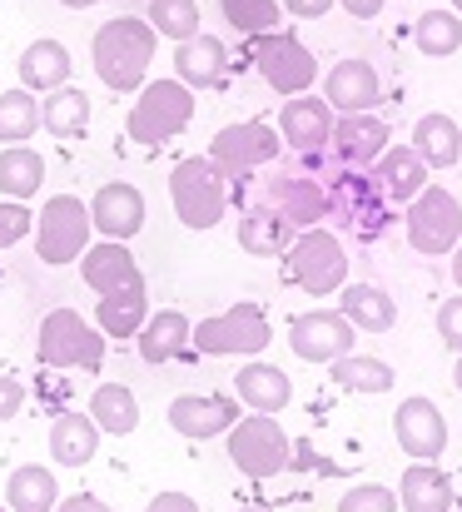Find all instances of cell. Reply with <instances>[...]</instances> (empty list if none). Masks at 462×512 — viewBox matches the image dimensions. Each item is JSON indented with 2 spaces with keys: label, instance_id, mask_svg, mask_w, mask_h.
<instances>
[{
  "label": "cell",
  "instance_id": "obj_25",
  "mask_svg": "<svg viewBox=\"0 0 462 512\" xmlns=\"http://www.w3.org/2000/svg\"><path fill=\"white\" fill-rule=\"evenodd\" d=\"M299 239V229L279 214V209H269L264 199L259 204H249L244 209V219H239V249H249V254H289V244Z\"/></svg>",
  "mask_w": 462,
  "mask_h": 512
},
{
  "label": "cell",
  "instance_id": "obj_2",
  "mask_svg": "<svg viewBox=\"0 0 462 512\" xmlns=\"http://www.w3.org/2000/svg\"><path fill=\"white\" fill-rule=\"evenodd\" d=\"M169 199H174V214L184 229H214L234 199V179L219 170L209 155H194V160H179L169 174Z\"/></svg>",
  "mask_w": 462,
  "mask_h": 512
},
{
  "label": "cell",
  "instance_id": "obj_17",
  "mask_svg": "<svg viewBox=\"0 0 462 512\" xmlns=\"http://www.w3.org/2000/svg\"><path fill=\"white\" fill-rule=\"evenodd\" d=\"M239 418H244V403L229 398V393H184V398L169 403V428L194 438V443L229 433Z\"/></svg>",
  "mask_w": 462,
  "mask_h": 512
},
{
  "label": "cell",
  "instance_id": "obj_6",
  "mask_svg": "<svg viewBox=\"0 0 462 512\" xmlns=\"http://www.w3.org/2000/svg\"><path fill=\"white\" fill-rule=\"evenodd\" d=\"M403 229H408V244L423 254V259H443L462 244V204L453 189L443 184H428L408 214H403Z\"/></svg>",
  "mask_w": 462,
  "mask_h": 512
},
{
  "label": "cell",
  "instance_id": "obj_42",
  "mask_svg": "<svg viewBox=\"0 0 462 512\" xmlns=\"http://www.w3.org/2000/svg\"><path fill=\"white\" fill-rule=\"evenodd\" d=\"M398 493L393 488H383V483H358V488H348L343 498H338V512H398Z\"/></svg>",
  "mask_w": 462,
  "mask_h": 512
},
{
  "label": "cell",
  "instance_id": "obj_16",
  "mask_svg": "<svg viewBox=\"0 0 462 512\" xmlns=\"http://www.w3.org/2000/svg\"><path fill=\"white\" fill-rule=\"evenodd\" d=\"M264 204L279 209L299 234L304 229H318L328 214H333V199H328V184L313 179V174H279L264 184Z\"/></svg>",
  "mask_w": 462,
  "mask_h": 512
},
{
  "label": "cell",
  "instance_id": "obj_30",
  "mask_svg": "<svg viewBox=\"0 0 462 512\" xmlns=\"http://www.w3.org/2000/svg\"><path fill=\"white\" fill-rule=\"evenodd\" d=\"M413 150L423 155V165L428 170H453L462 160V130L453 115H443V110H433V115H423L418 125H413Z\"/></svg>",
  "mask_w": 462,
  "mask_h": 512
},
{
  "label": "cell",
  "instance_id": "obj_24",
  "mask_svg": "<svg viewBox=\"0 0 462 512\" xmlns=\"http://www.w3.org/2000/svg\"><path fill=\"white\" fill-rule=\"evenodd\" d=\"M224 65H229V50L219 35H194L184 45H174V80H184L189 90H209L224 80Z\"/></svg>",
  "mask_w": 462,
  "mask_h": 512
},
{
  "label": "cell",
  "instance_id": "obj_20",
  "mask_svg": "<svg viewBox=\"0 0 462 512\" xmlns=\"http://www.w3.org/2000/svg\"><path fill=\"white\" fill-rule=\"evenodd\" d=\"M323 100L338 110V115H368L383 105V85H378V70L368 60H338L328 75H323Z\"/></svg>",
  "mask_w": 462,
  "mask_h": 512
},
{
  "label": "cell",
  "instance_id": "obj_14",
  "mask_svg": "<svg viewBox=\"0 0 462 512\" xmlns=\"http://www.w3.org/2000/svg\"><path fill=\"white\" fill-rule=\"evenodd\" d=\"M353 334H358V329L348 324L343 309H308V314H299V319L289 324L294 353H299L304 363H323V368L353 353Z\"/></svg>",
  "mask_w": 462,
  "mask_h": 512
},
{
  "label": "cell",
  "instance_id": "obj_10",
  "mask_svg": "<svg viewBox=\"0 0 462 512\" xmlns=\"http://www.w3.org/2000/svg\"><path fill=\"white\" fill-rule=\"evenodd\" d=\"M323 184H328L333 214H338L358 239H378V234L393 224V214H388V194L378 189V179H373V174L338 165V174H333V179H323Z\"/></svg>",
  "mask_w": 462,
  "mask_h": 512
},
{
  "label": "cell",
  "instance_id": "obj_37",
  "mask_svg": "<svg viewBox=\"0 0 462 512\" xmlns=\"http://www.w3.org/2000/svg\"><path fill=\"white\" fill-rule=\"evenodd\" d=\"M413 45L428 60H448L462 50V15L458 10H423L413 25Z\"/></svg>",
  "mask_w": 462,
  "mask_h": 512
},
{
  "label": "cell",
  "instance_id": "obj_54",
  "mask_svg": "<svg viewBox=\"0 0 462 512\" xmlns=\"http://www.w3.org/2000/svg\"><path fill=\"white\" fill-rule=\"evenodd\" d=\"M453 10H458V15H462V0H453Z\"/></svg>",
  "mask_w": 462,
  "mask_h": 512
},
{
  "label": "cell",
  "instance_id": "obj_26",
  "mask_svg": "<svg viewBox=\"0 0 462 512\" xmlns=\"http://www.w3.org/2000/svg\"><path fill=\"white\" fill-rule=\"evenodd\" d=\"M373 179H378V189H383L388 199L413 204V199L428 189V165H423V155H418L413 145H393V150L373 165Z\"/></svg>",
  "mask_w": 462,
  "mask_h": 512
},
{
  "label": "cell",
  "instance_id": "obj_34",
  "mask_svg": "<svg viewBox=\"0 0 462 512\" xmlns=\"http://www.w3.org/2000/svg\"><path fill=\"white\" fill-rule=\"evenodd\" d=\"M40 184H45V155L40 150H30V145H5L0 150V194L5 199H30V194H40Z\"/></svg>",
  "mask_w": 462,
  "mask_h": 512
},
{
  "label": "cell",
  "instance_id": "obj_32",
  "mask_svg": "<svg viewBox=\"0 0 462 512\" xmlns=\"http://www.w3.org/2000/svg\"><path fill=\"white\" fill-rule=\"evenodd\" d=\"M5 508L10 512H55L60 508V488H55V473L40 468V463H25L5 478Z\"/></svg>",
  "mask_w": 462,
  "mask_h": 512
},
{
  "label": "cell",
  "instance_id": "obj_28",
  "mask_svg": "<svg viewBox=\"0 0 462 512\" xmlns=\"http://www.w3.org/2000/svg\"><path fill=\"white\" fill-rule=\"evenodd\" d=\"M338 294H343L338 309L348 314V324H353L358 334H388V329L398 324V304H393V294H383L378 284H343Z\"/></svg>",
  "mask_w": 462,
  "mask_h": 512
},
{
  "label": "cell",
  "instance_id": "obj_18",
  "mask_svg": "<svg viewBox=\"0 0 462 512\" xmlns=\"http://www.w3.org/2000/svg\"><path fill=\"white\" fill-rule=\"evenodd\" d=\"M338 110L328 105V100H313V95H289L284 100V110H279V135H284V145L289 150H299V155H323L328 145H333V120Z\"/></svg>",
  "mask_w": 462,
  "mask_h": 512
},
{
  "label": "cell",
  "instance_id": "obj_21",
  "mask_svg": "<svg viewBox=\"0 0 462 512\" xmlns=\"http://www.w3.org/2000/svg\"><path fill=\"white\" fill-rule=\"evenodd\" d=\"M90 219H95V229L105 234V239H135L140 229H145V194L135 189V184H125V179H110V184H100L95 189V199H90Z\"/></svg>",
  "mask_w": 462,
  "mask_h": 512
},
{
  "label": "cell",
  "instance_id": "obj_35",
  "mask_svg": "<svg viewBox=\"0 0 462 512\" xmlns=\"http://www.w3.org/2000/svg\"><path fill=\"white\" fill-rule=\"evenodd\" d=\"M90 418H95L100 433L125 438V433L140 428V403H135V393H130L125 383H100L95 398H90Z\"/></svg>",
  "mask_w": 462,
  "mask_h": 512
},
{
  "label": "cell",
  "instance_id": "obj_4",
  "mask_svg": "<svg viewBox=\"0 0 462 512\" xmlns=\"http://www.w3.org/2000/svg\"><path fill=\"white\" fill-rule=\"evenodd\" d=\"M35 353L45 368H85V373H100L105 363V334L85 324V314L75 309H50L40 319V339Z\"/></svg>",
  "mask_w": 462,
  "mask_h": 512
},
{
  "label": "cell",
  "instance_id": "obj_12",
  "mask_svg": "<svg viewBox=\"0 0 462 512\" xmlns=\"http://www.w3.org/2000/svg\"><path fill=\"white\" fill-rule=\"evenodd\" d=\"M284 155V135L279 125H264V120H239V125H224L214 140H209V160L229 179H244L259 165H274Z\"/></svg>",
  "mask_w": 462,
  "mask_h": 512
},
{
  "label": "cell",
  "instance_id": "obj_47",
  "mask_svg": "<svg viewBox=\"0 0 462 512\" xmlns=\"http://www.w3.org/2000/svg\"><path fill=\"white\" fill-rule=\"evenodd\" d=\"M338 0H284V10L289 15H299V20H318V15H328Z\"/></svg>",
  "mask_w": 462,
  "mask_h": 512
},
{
  "label": "cell",
  "instance_id": "obj_55",
  "mask_svg": "<svg viewBox=\"0 0 462 512\" xmlns=\"http://www.w3.org/2000/svg\"><path fill=\"white\" fill-rule=\"evenodd\" d=\"M0 512H10V508H5V503H0Z\"/></svg>",
  "mask_w": 462,
  "mask_h": 512
},
{
  "label": "cell",
  "instance_id": "obj_39",
  "mask_svg": "<svg viewBox=\"0 0 462 512\" xmlns=\"http://www.w3.org/2000/svg\"><path fill=\"white\" fill-rule=\"evenodd\" d=\"M45 120H40V100H35V90H5L0 95V140L5 145H25L35 130H40Z\"/></svg>",
  "mask_w": 462,
  "mask_h": 512
},
{
  "label": "cell",
  "instance_id": "obj_33",
  "mask_svg": "<svg viewBox=\"0 0 462 512\" xmlns=\"http://www.w3.org/2000/svg\"><path fill=\"white\" fill-rule=\"evenodd\" d=\"M40 120L55 140H80L90 130V95L75 90V85H60L40 100Z\"/></svg>",
  "mask_w": 462,
  "mask_h": 512
},
{
  "label": "cell",
  "instance_id": "obj_5",
  "mask_svg": "<svg viewBox=\"0 0 462 512\" xmlns=\"http://www.w3.org/2000/svg\"><path fill=\"white\" fill-rule=\"evenodd\" d=\"M194 120V90L184 80H150L125 120L135 145H164Z\"/></svg>",
  "mask_w": 462,
  "mask_h": 512
},
{
  "label": "cell",
  "instance_id": "obj_44",
  "mask_svg": "<svg viewBox=\"0 0 462 512\" xmlns=\"http://www.w3.org/2000/svg\"><path fill=\"white\" fill-rule=\"evenodd\" d=\"M438 339L448 343L453 353H462V294L438 309Z\"/></svg>",
  "mask_w": 462,
  "mask_h": 512
},
{
  "label": "cell",
  "instance_id": "obj_13",
  "mask_svg": "<svg viewBox=\"0 0 462 512\" xmlns=\"http://www.w3.org/2000/svg\"><path fill=\"white\" fill-rule=\"evenodd\" d=\"M393 438H398V448H403L413 463H438L443 448H448V418H443V408H438L433 398L413 393V398H403L398 413H393Z\"/></svg>",
  "mask_w": 462,
  "mask_h": 512
},
{
  "label": "cell",
  "instance_id": "obj_9",
  "mask_svg": "<svg viewBox=\"0 0 462 512\" xmlns=\"http://www.w3.org/2000/svg\"><path fill=\"white\" fill-rule=\"evenodd\" d=\"M269 339H274L269 314H264V304H254V299H244V304H234V309H224V314L194 324V348L209 353V358H224V353L254 358V353L269 348Z\"/></svg>",
  "mask_w": 462,
  "mask_h": 512
},
{
  "label": "cell",
  "instance_id": "obj_22",
  "mask_svg": "<svg viewBox=\"0 0 462 512\" xmlns=\"http://www.w3.org/2000/svg\"><path fill=\"white\" fill-rule=\"evenodd\" d=\"M403 512H458V488L438 463H408L398 478Z\"/></svg>",
  "mask_w": 462,
  "mask_h": 512
},
{
  "label": "cell",
  "instance_id": "obj_31",
  "mask_svg": "<svg viewBox=\"0 0 462 512\" xmlns=\"http://www.w3.org/2000/svg\"><path fill=\"white\" fill-rule=\"evenodd\" d=\"M135 343H140V358L145 363H169V358H179L194 343V324L179 309H159V314H150V324L140 329Z\"/></svg>",
  "mask_w": 462,
  "mask_h": 512
},
{
  "label": "cell",
  "instance_id": "obj_43",
  "mask_svg": "<svg viewBox=\"0 0 462 512\" xmlns=\"http://www.w3.org/2000/svg\"><path fill=\"white\" fill-rule=\"evenodd\" d=\"M25 234H35V214L20 199H0V249H15Z\"/></svg>",
  "mask_w": 462,
  "mask_h": 512
},
{
  "label": "cell",
  "instance_id": "obj_7",
  "mask_svg": "<svg viewBox=\"0 0 462 512\" xmlns=\"http://www.w3.org/2000/svg\"><path fill=\"white\" fill-rule=\"evenodd\" d=\"M90 204L75 199V194H55L45 199V209L35 214V254L40 264H70V259H85L90 249Z\"/></svg>",
  "mask_w": 462,
  "mask_h": 512
},
{
  "label": "cell",
  "instance_id": "obj_15",
  "mask_svg": "<svg viewBox=\"0 0 462 512\" xmlns=\"http://www.w3.org/2000/svg\"><path fill=\"white\" fill-rule=\"evenodd\" d=\"M80 279L100 294V299H120V294H150L145 289V274L135 264V254L120 244V239H100L85 249L80 259Z\"/></svg>",
  "mask_w": 462,
  "mask_h": 512
},
{
  "label": "cell",
  "instance_id": "obj_46",
  "mask_svg": "<svg viewBox=\"0 0 462 512\" xmlns=\"http://www.w3.org/2000/svg\"><path fill=\"white\" fill-rule=\"evenodd\" d=\"M145 512H199V503H194L189 493H159Z\"/></svg>",
  "mask_w": 462,
  "mask_h": 512
},
{
  "label": "cell",
  "instance_id": "obj_23",
  "mask_svg": "<svg viewBox=\"0 0 462 512\" xmlns=\"http://www.w3.org/2000/svg\"><path fill=\"white\" fill-rule=\"evenodd\" d=\"M234 398L249 408V413H284L289 398H294V383L284 368L274 363H244L234 373Z\"/></svg>",
  "mask_w": 462,
  "mask_h": 512
},
{
  "label": "cell",
  "instance_id": "obj_40",
  "mask_svg": "<svg viewBox=\"0 0 462 512\" xmlns=\"http://www.w3.org/2000/svg\"><path fill=\"white\" fill-rule=\"evenodd\" d=\"M219 10H224V20H229L239 35H249V40L279 30V20H284V0H219Z\"/></svg>",
  "mask_w": 462,
  "mask_h": 512
},
{
  "label": "cell",
  "instance_id": "obj_56",
  "mask_svg": "<svg viewBox=\"0 0 462 512\" xmlns=\"http://www.w3.org/2000/svg\"><path fill=\"white\" fill-rule=\"evenodd\" d=\"M458 512H462V508H458Z\"/></svg>",
  "mask_w": 462,
  "mask_h": 512
},
{
  "label": "cell",
  "instance_id": "obj_27",
  "mask_svg": "<svg viewBox=\"0 0 462 512\" xmlns=\"http://www.w3.org/2000/svg\"><path fill=\"white\" fill-rule=\"evenodd\" d=\"M15 70H20V85H25V90L50 95V90L70 85V50H65L60 40H30Z\"/></svg>",
  "mask_w": 462,
  "mask_h": 512
},
{
  "label": "cell",
  "instance_id": "obj_29",
  "mask_svg": "<svg viewBox=\"0 0 462 512\" xmlns=\"http://www.w3.org/2000/svg\"><path fill=\"white\" fill-rule=\"evenodd\" d=\"M100 453V428L90 413H60L50 423V458L60 468H85Z\"/></svg>",
  "mask_w": 462,
  "mask_h": 512
},
{
  "label": "cell",
  "instance_id": "obj_1",
  "mask_svg": "<svg viewBox=\"0 0 462 512\" xmlns=\"http://www.w3.org/2000/svg\"><path fill=\"white\" fill-rule=\"evenodd\" d=\"M154 45H159V30H154L150 20H140V15L105 20V25L95 30V40H90L95 75H100L110 90H120V95L140 90L154 65Z\"/></svg>",
  "mask_w": 462,
  "mask_h": 512
},
{
  "label": "cell",
  "instance_id": "obj_19",
  "mask_svg": "<svg viewBox=\"0 0 462 512\" xmlns=\"http://www.w3.org/2000/svg\"><path fill=\"white\" fill-rule=\"evenodd\" d=\"M388 120L378 115V110H368V115H338V125H333V160L338 165H348V170H368V165H378L383 155H388Z\"/></svg>",
  "mask_w": 462,
  "mask_h": 512
},
{
  "label": "cell",
  "instance_id": "obj_36",
  "mask_svg": "<svg viewBox=\"0 0 462 512\" xmlns=\"http://www.w3.org/2000/svg\"><path fill=\"white\" fill-rule=\"evenodd\" d=\"M95 324H100L105 339H140V329L150 324V294L100 299V304H95Z\"/></svg>",
  "mask_w": 462,
  "mask_h": 512
},
{
  "label": "cell",
  "instance_id": "obj_45",
  "mask_svg": "<svg viewBox=\"0 0 462 512\" xmlns=\"http://www.w3.org/2000/svg\"><path fill=\"white\" fill-rule=\"evenodd\" d=\"M20 403H25V388H20V378L0 373V423H10V418L20 413Z\"/></svg>",
  "mask_w": 462,
  "mask_h": 512
},
{
  "label": "cell",
  "instance_id": "obj_38",
  "mask_svg": "<svg viewBox=\"0 0 462 512\" xmlns=\"http://www.w3.org/2000/svg\"><path fill=\"white\" fill-rule=\"evenodd\" d=\"M328 378L343 393H388L393 388V368L383 358H368V353H348V358L328 363Z\"/></svg>",
  "mask_w": 462,
  "mask_h": 512
},
{
  "label": "cell",
  "instance_id": "obj_48",
  "mask_svg": "<svg viewBox=\"0 0 462 512\" xmlns=\"http://www.w3.org/2000/svg\"><path fill=\"white\" fill-rule=\"evenodd\" d=\"M55 512H110L100 498H90V493H75V498H60V508Z\"/></svg>",
  "mask_w": 462,
  "mask_h": 512
},
{
  "label": "cell",
  "instance_id": "obj_50",
  "mask_svg": "<svg viewBox=\"0 0 462 512\" xmlns=\"http://www.w3.org/2000/svg\"><path fill=\"white\" fill-rule=\"evenodd\" d=\"M453 284H458V294H462V244L453 249Z\"/></svg>",
  "mask_w": 462,
  "mask_h": 512
},
{
  "label": "cell",
  "instance_id": "obj_41",
  "mask_svg": "<svg viewBox=\"0 0 462 512\" xmlns=\"http://www.w3.org/2000/svg\"><path fill=\"white\" fill-rule=\"evenodd\" d=\"M145 20H150L164 40H174V45H184V40L199 35V5H194V0H150Z\"/></svg>",
  "mask_w": 462,
  "mask_h": 512
},
{
  "label": "cell",
  "instance_id": "obj_49",
  "mask_svg": "<svg viewBox=\"0 0 462 512\" xmlns=\"http://www.w3.org/2000/svg\"><path fill=\"white\" fill-rule=\"evenodd\" d=\"M343 10L353 20H373V15H383V0H343Z\"/></svg>",
  "mask_w": 462,
  "mask_h": 512
},
{
  "label": "cell",
  "instance_id": "obj_52",
  "mask_svg": "<svg viewBox=\"0 0 462 512\" xmlns=\"http://www.w3.org/2000/svg\"><path fill=\"white\" fill-rule=\"evenodd\" d=\"M453 388L462 393V353H458V363H453Z\"/></svg>",
  "mask_w": 462,
  "mask_h": 512
},
{
  "label": "cell",
  "instance_id": "obj_51",
  "mask_svg": "<svg viewBox=\"0 0 462 512\" xmlns=\"http://www.w3.org/2000/svg\"><path fill=\"white\" fill-rule=\"evenodd\" d=\"M65 10H90V5H105V0H60Z\"/></svg>",
  "mask_w": 462,
  "mask_h": 512
},
{
  "label": "cell",
  "instance_id": "obj_3",
  "mask_svg": "<svg viewBox=\"0 0 462 512\" xmlns=\"http://www.w3.org/2000/svg\"><path fill=\"white\" fill-rule=\"evenodd\" d=\"M284 274H289V284H299L313 299L338 294V289L348 284L343 239H338L333 229H323V224H318V229H304V234L289 244V254H284Z\"/></svg>",
  "mask_w": 462,
  "mask_h": 512
},
{
  "label": "cell",
  "instance_id": "obj_8",
  "mask_svg": "<svg viewBox=\"0 0 462 512\" xmlns=\"http://www.w3.org/2000/svg\"><path fill=\"white\" fill-rule=\"evenodd\" d=\"M229 458L244 478L264 483V478H279L294 463V448H289V433L279 428L274 413H254V418H239L229 428Z\"/></svg>",
  "mask_w": 462,
  "mask_h": 512
},
{
  "label": "cell",
  "instance_id": "obj_11",
  "mask_svg": "<svg viewBox=\"0 0 462 512\" xmlns=\"http://www.w3.org/2000/svg\"><path fill=\"white\" fill-rule=\"evenodd\" d=\"M249 60H254V70L269 80V90H279V95H308V85L318 80L313 50H308L299 35H289V30L259 35L254 50H249Z\"/></svg>",
  "mask_w": 462,
  "mask_h": 512
},
{
  "label": "cell",
  "instance_id": "obj_53",
  "mask_svg": "<svg viewBox=\"0 0 462 512\" xmlns=\"http://www.w3.org/2000/svg\"><path fill=\"white\" fill-rule=\"evenodd\" d=\"M239 512H274V508H239Z\"/></svg>",
  "mask_w": 462,
  "mask_h": 512
}]
</instances>
